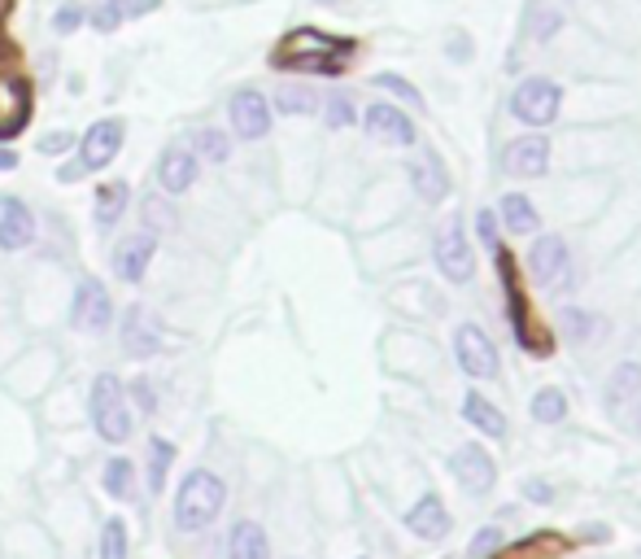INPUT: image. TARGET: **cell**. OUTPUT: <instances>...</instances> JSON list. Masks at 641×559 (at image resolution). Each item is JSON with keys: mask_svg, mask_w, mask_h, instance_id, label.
<instances>
[{"mask_svg": "<svg viewBox=\"0 0 641 559\" xmlns=\"http://www.w3.org/2000/svg\"><path fill=\"white\" fill-rule=\"evenodd\" d=\"M463 420L476 428V433H485V437H506V415L485 398V394H467L463 398Z\"/></svg>", "mask_w": 641, "mask_h": 559, "instance_id": "cell-26", "label": "cell"}, {"mask_svg": "<svg viewBox=\"0 0 641 559\" xmlns=\"http://www.w3.org/2000/svg\"><path fill=\"white\" fill-rule=\"evenodd\" d=\"M359 53L354 40H341V36H328V32H318V27H297L288 32L275 49H271V66L279 71H310V75H345L350 58Z\"/></svg>", "mask_w": 641, "mask_h": 559, "instance_id": "cell-1", "label": "cell"}, {"mask_svg": "<svg viewBox=\"0 0 641 559\" xmlns=\"http://www.w3.org/2000/svg\"><path fill=\"white\" fill-rule=\"evenodd\" d=\"M197 153L192 149H184V145H171V149H162V158H158V184H162V192H171V197H179V192H188L192 184H197Z\"/></svg>", "mask_w": 641, "mask_h": 559, "instance_id": "cell-18", "label": "cell"}, {"mask_svg": "<svg viewBox=\"0 0 641 559\" xmlns=\"http://www.w3.org/2000/svg\"><path fill=\"white\" fill-rule=\"evenodd\" d=\"M367 132L376 136V140H385V145H415L419 140V132H415V123L406 119V110H398V105H389V101H376V105H367Z\"/></svg>", "mask_w": 641, "mask_h": 559, "instance_id": "cell-17", "label": "cell"}, {"mask_svg": "<svg viewBox=\"0 0 641 559\" xmlns=\"http://www.w3.org/2000/svg\"><path fill=\"white\" fill-rule=\"evenodd\" d=\"M171 463H175V446H171L166 437H149V489H153V494L166 489Z\"/></svg>", "mask_w": 641, "mask_h": 559, "instance_id": "cell-29", "label": "cell"}, {"mask_svg": "<svg viewBox=\"0 0 641 559\" xmlns=\"http://www.w3.org/2000/svg\"><path fill=\"white\" fill-rule=\"evenodd\" d=\"M563 333H567L571 341L593 337V320H589V311H563Z\"/></svg>", "mask_w": 641, "mask_h": 559, "instance_id": "cell-38", "label": "cell"}, {"mask_svg": "<svg viewBox=\"0 0 641 559\" xmlns=\"http://www.w3.org/2000/svg\"><path fill=\"white\" fill-rule=\"evenodd\" d=\"M450 472L458 476V485H463L467 494H489V489L498 485V463H493V455H489L485 446H476V442H467V446L454 450Z\"/></svg>", "mask_w": 641, "mask_h": 559, "instance_id": "cell-11", "label": "cell"}, {"mask_svg": "<svg viewBox=\"0 0 641 559\" xmlns=\"http://www.w3.org/2000/svg\"><path fill=\"white\" fill-rule=\"evenodd\" d=\"M476 227H480V236H485V245H493L498 249V223H493V214L485 210L480 219H476Z\"/></svg>", "mask_w": 641, "mask_h": 559, "instance_id": "cell-43", "label": "cell"}, {"mask_svg": "<svg viewBox=\"0 0 641 559\" xmlns=\"http://www.w3.org/2000/svg\"><path fill=\"white\" fill-rule=\"evenodd\" d=\"M227 559H271V537L257 520H240L227 537Z\"/></svg>", "mask_w": 641, "mask_h": 559, "instance_id": "cell-25", "label": "cell"}, {"mask_svg": "<svg viewBox=\"0 0 641 559\" xmlns=\"http://www.w3.org/2000/svg\"><path fill=\"white\" fill-rule=\"evenodd\" d=\"M454 359H458V368H463L472 381H493L498 368H502L498 346H493V337H489L480 324H463V328L454 333Z\"/></svg>", "mask_w": 641, "mask_h": 559, "instance_id": "cell-8", "label": "cell"}, {"mask_svg": "<svg viewBox=\"0 0 641 559\" xmlns=\"http://www.w3.org/2000/svg\"><path fill=\"white\" fill-rule=\"evenodd\" d=\"M223 502H227V485L210 468H192L179 481V494H175V524L184 533H201L205 524L218 520Z\"/></svg>", "mask_w": 641, "mask_h": 559, "instance_id": "cell-2", "label": "cell"}, {"mask_svg": "<svg viewBox=\"0 0 641 559\" xmlns=\"http://www.w3.org/2000/svg\"><path fill=\"white\" fill-rule=\"evenodd\" d=\"M127 394H131V402H136V407H140L144 415H149V411L158 407V398H153V385H149L144 376H140V381H131V389H127Z\"/></svg>", "mask_w": 641, "mask_h": 559, "instance_id": "cell-39", "label": "cell"}, {"mask_svg": "<svg viewBox=\"0 0 641 559\" xmlns=\"http://www.w3.org/2000/svg\"><path fill=\"white\" fill-rule=\"evenodd\" d=\"M498 219H502V227H506L511 236H532V232L541 227V214H537L532 197H524V192H506V197L498 201Z\"/></svg>", "mask_w": 641, "mask_h": 559, "instance_id": "cell-24", "label": "cell"}, {"mask_svg": "<svg viewBox=\"0 0 641 559\" xmlns=\"http://www.w3.org/2000/svg\"><path fill=\"white\" fill-rule=\"evenodd\" d=\"M58 179H62V184H75V179H84V166H79V162H66V166L58 171Z\"/></svg>", "mask_w": 641, "mask_h": 559, "instance_id": "cell-45", "label": "cell"}, {"mask_svg": "<svg viewBox=\"0 0 641 559\" xmlns=\"http://www.w3.org/2000/svg\"><path fill=\"white\" fill-rule=\"evenodd\" d=\"M528 411H532L537 424H558V420H567V398H563V389L545 385V389L532 394V407Z\"/></svg>", "mask_w": 641, "mask_h": 559, "instance_id": "cell-30", "label": "cell"}, {"mask_svg": "<svg viewBox=\"0 0 641 559\" xmlns=\"http://www.w3.org/2000/svg\"><path fill=\"white\" fill-rule=\"evenodd\" d=\"M131 481H136V468H131V459L114 455V459L105 463V489H110L114 498H131Z\"/></svg>", "mask_w": 641, "mask_h": 559, "instance_id": "cell-33", "label": "cell"}, {"mask_svg": "<svg viewBox=\"0 0 641 559\" xmlns=\"http://www.w3.org/2000/svg\"><path fill=\"white\" fill-rule=\"evenodd\" d=\"M558 110H563V88L545 75H532L511 92V114L528 127H550L558 119Z\"/></svg>", "mask_w": 641, "mask_h": 559, "instance_id": "cell-6", "label": "cell"}, {"mask_svg": "<svg viewBox=\"0 0 641 559\" xmlns=\"http://www.w3.org/2000/svg\"><path fill=\"white\" fill-rule=\"evenodd\" d=\"M432 258H437V266H441V275L450 280V285H467V280L476 275V249L467 240L463 219H450L445 223V232L432 245Z\"/></svg>", "mask_w": 641, "mask_h": 559, "instance_id": "cell-7", "label": "cell"}, {"mask_svg": "<svg viewBox=\"0 0 641 559\" xmlns=\"http://www.w3.org/2000/svg\"><path fill=\"white\" fill-rule=\"evenodd\" d=\"M227 114H231V132L240 136V140H262L266 132H271V101L257 92V88H240L236 97H231V105H227Z\"/></svg>", "mask_w": 641, "mask_h": 559, "instance_id": "cell-12", "label": "cell"}, {"mask_svg": "<svg viewBox=\"0 0 641 559\" xmlns=\"http://www.w3.org/2000/svg\"><path fill=\"white\" fill-rule=\"evenodd\" d=\"M192 153L205 158V162H227L231 158V140L218 127H201V132H192Z\"/></svg>", "mask_w": 641, "mask_h": 559, "instance_id": "cell-31", "label": "cell"}, {"mask_svg": "<svg viewBox=\"0 0 641 559\" xmlns=\"http://www.w3.org/2000/svg\"><path fill=\"white\" fill-rule=\"evenodd\" d=\"M153 10H162V0H105V5H97V10L88 14V23H92L101 36H114L123 23L144 18V14H153Z\"/></svg>", "mask_w": 641, "mask_h": 559, "instance_id": "cell-21", "label": "cell"}, {"mask_svg": "<svg viewBox=\"0 0 641 559\" xmlns=\"http://www.w3.org/2000/svg\"><path fill=\"white\" fill-rule=\"evenodd\" d=\"M127 201H131V188L123 179H110L97 188V227H114L123 214H127Z\"/></svg>", "mask_w": 641, "mask_h": 559, "instance_id": "cell-28", "label": "cell"}, {"mask_svg": "<svg viewBox=\"0 0 641 559\" xmlns=\"http://www.w3.org/2000/svg\"><path fill=\"white\" fill-rule=\"evenodd\" d=\"M558 32H563V10L554 5V0H528V10H524V36L532 45H550Z\"/></svg>", "mask_w": 641, "mask_h": 559, "instance_id": "cell-23", "label": "cell"}, {"mask_svg": "<svg viewBox=\"0 0 641 559\" xmlns=\"http://www.w3.org/2000/svg\"><path fill=\"white\" fill-rule=\"evenodd\" d=\"M101 559H127V520L110 515L101 524Z\"/></svg>", "mask_w": 641, "mask_h": 559, "instance_id": "cell-34", "label": "cell"}, {"mask_svg": "<svg viewBox=\"0 0 641 559\" xmlns=\"http://www.w3.org/2000/svg\"><path fill=\"white\" fill-rule=\"evenodd\" d=\"M32 123V79L5 75L0 79V140H14Z\"/></svg>", "mask_w": 641, "mask_h": 559, "instance_id": "cell-13", "label": "cell"}, {"mask_svg": "<svg viewBox=\"0 0 641 559\" xmlns=\"http://www.w3.org/2000/svg\"><path fill=\"white\" fill-rule=\"evenodd\" d=\"M524 494H528V502H550V498H554V489H550L545 481H528Z\"/></svg>", "mask_w": 641, "mask_h": 559, "instance_id": "cell-44", "label": "cell"}, {"mask_svg": "<svg viewBox=\"0 0 641 559\" xmlns=\"http://www.w3.org/2000/svg\"><path fill=\"white\" fill-rule=\"evenodd\" d=\"M18 166V153L10 145H0V171H14Z\"/></svg>", "mask_w": 641, "mask_h": 559, "instance_id": "cell-46", "label": "cell"}, {"mask_svg": "<svg viewBox=\"0 0 641 559\" xmlns=\"http://www.w3.org/2000/svg\"><path fill=\"white\" fill-rule=\"evenodd\" d=\"M153 253H158L153 232L140 227V232L123 236V240L114 245V271H118V280H127V285H140L144 271H149V262H153Z\"/></svg>", "mask_w": 641, "mask_h": 559, "instance_id": "cell-16", "label": "cell"}, {"mask_svg": "<svg viewBox=\"0 0 641 559\" xmlns=\"http://www.w3.org/2000/svg\"><path fill=\"white\" fill-rule=\"evenodd\" d=\"M114 320V302H110V289L101 280H79V289L71 298V328L79 333H105Z\"/></svg>", "mask_w": 641, "mask_h": 559, "instance_id": "cell-9", "label": "cell"}, {"mask_svg": "<svg viewBox=\"0 0 641 559\" xmlns=\"http://www.w3.org/2000/svg\"><path fill=\"white\" fill-rule=\"evenodd\" d=\"M528 271L545 294H567L576 285V266H571V249L563 236H541L528 249Z\"/></svg>", "mask_w": 641, "mask_h": 559, "instance_id": "cell-5", "label": "cell"}, {"mask_svg": "<svg viewBox=\"0 0 641 559\" xmlns=\"http://www.w3.org/2000/svg\"><path fill=\"white\" fill-rule=\"evenodd\" d=\"M36 240V214L27 210V201L18 197H5V206H0V249L5 253H18Z\"/></svg>", "mask_w": 641, "mask_h": 559, "instance_id": "cell-19", "label": "cell"}, {"mask_svg": "<svg viewBox=\"0 0 641 559\" xmlns=\"http://www.w3.org/2000/svg\"><path fill=\"white\" fill-rule=\"evenodd\" d=\"M324 119H328V127H354L359 110L350 97H332V101H324Z\"/></svg>", "mask_w": 641, "mask_h": 559, "instance_id": "cell-37", "label": "cell"}, {"mask_svg": "<svg viewBox=\"0 0 641 559\" xmlns=\"http://www.w3.org/2000/svg\"><path fill=\"white\" fill-rule=\"evenodd\" d=\"M637 437H641V407H637Z\"/></svg>", "mask_w": 641, "mask_h": 559, "instance_id": "cell-47", "label": "cell"}, {"mask_svg": "<svg viewBox=\"0 0 641 559\" xmlns=\"http://www.w3.org/2000/svg\"><path fill=\"white\" fill-rule=\"evenodd\" d=\"M637 394H641V363H619V368L606 376V394H602V398H606V407H611V411H619V407H624V402H632Z\"/></svg>", "mask_w": 641, "mask_h": 559, "instance_id": "cell-27", "label": "cell"}, {"mask_svg": "<svg viewBox=\"0 0 641 559\" xmlns=\"http://www.w3.org/2000/svg\"><path fill=\"white\" fill-rule=\"evenodd\" d=\"M84 18H88V14H84L79 5H66V10H58V18H53V27H58V32H75V27L84 23Z\"/></svg>", "mask_w": 641, "mask_h": 559, "instance_id": "cell-40", "label": "cell"}, {"mask_svg": "<svg viewBox=\"0 0 641 559\" xmlns=\"http://www.w3.org/2000/svg\"><path fill=\"white\" fill-rule=\"evenodd\" d=\"M166 227H175L171 206L162 197H144V232H166Z\"/></svg>", "mask_w": 641, "mask_h": 559, "instance_id": "cell-36", "label": "cell"}, {"mask_svg": "<svg viewBox=\"0 0 641 559\" xmlns=\"http://www.w3.org/2000/svg\"><path fill=\"white\" fill-rule=\"evenodd\" d=\"M498 542H502V533H498V529H485L480 537H472V555H476V559H485V555H489Z\"/></svg>", "mask_w": 641, "mask_h": 559, "instance_id": "cell-42", "label": "cell"}, {"mask_svg": "<svg viewBox=\"0 0 641 559\" xmlns=\"http://www.w3.org/2000/svg\"><path fill=\"white\" fill-rule=\"evenodd\" d=\"M88 411H92V428L101 442L110 446H123L131 433H136V420H131V407H127V385L110 372H101L92 381V394H88Z\"/></svg>", "mask_w": 641, "mask_h": 559, "instance_id": "cell-3", "label": "cell"}, {"mask_svg": "<svg viewBox=\"0 0 641 559\" xmlns=\"http://www.w3.org/2000/svg\"><path fill=\"white\" fill-rule=\"evenodd\" d=\"M71 145H75V136H71V132H53V136H45V140H40V153H66Z\"/></svg>", "mask_w": 641, "mask_h": 559, "instance_id": "cell-41", "label": "cell"}, {"mask_svg": "<svg viewBox=\"0 0 641 559\" xmlns=\"http://www.w3.org/2000/svg\"><path fill=\"white\" fill-rule=\"evenodd\" d=\"M493 253H498L502 289H506V320H511V333H515L519 350H528L532 359H550V355H554V341H550V333H545V328H537V324H532V307H528V298L519 294V280H515V262L506 258V249H502V245H498Z\"/></svg>", "mask_w": 641, "mask_h": 559, "instance_id": "cell-4", "label": "cell"}, {"mask_svg": "<svg viewBox=\"0 0 641 559\" xmlns=\"http://www.w3.org/2000/svg\"><path fill=\"white\" fill-rule=\"evenodd\" d=\"M118 337H123V355H131V359H149V355L162 350V324L144 307H127Z\"/></svg>", "mask_w": 641, "mask_h": 559, "instance_id": "cell-15", "label": "cell"}, {"mask_svg": "<svg viewBox=\"0 0 641 559\" xmlns=\"http://www.w3.org/2000/svg\"><path fill=\"white\" fill-rule=\"evenodd\" d=\"M406 175H411V188H415L428 206H441V201L450 197V175H445V166H441V158H437V153L419 158Z\"/></svg>", "mask_w": 641, "mask_h": 559, "instance_id": "cell-22", "label": "cell"}, {"mask_svg": "<svg viewBox=\"0 0 641 559\" xmlns=\"http://www.w3.org/2000/svg\"><path fill=\"white\" fill-rule=\"evenodd\" d=\"M550 158H554L550 140H545L541 132H528V136H515V140H511V149H506V171L519 175V179H541V175L550 171Z\"/></svg>", "mask_w": 641, "mask_h": 559, "instance_id": "cell-14", "label": "cell"}, {"mask_svg": "<svg viewBox=\"0 0 641 559\" xmlns=\"http://www.w3.org/2000/svg\"><path fill=\"white\" fill-rule=\"evenodd\" d=\"M123 136L127 127L118 119H97L84 136H79V166L84 171H105L118 153H123Z\"/></svg>", "mask_w": 641, "mask_h": 559, "instance_id": "cell-10", "label": "cell"}, {"mask_svg": "<svg viewBox=\"0 0 641 559\" xmlns=\"http://www.w3.org/2000/svg\"><path fill=\"white\" fill-rule=\"evenodd\" d=\"M406 529L424 542H441L450 533V507L437 498V494H424L411 511H406Z\"/></svg>", "mask_w": 641, "mask_h": 559, "instance_id": "cell-20", "label": "cell"}, {"mask_svg": "<svg viewBox=\"0 0 641 559\" xmlns=\"http://www.w3.org/2000/svg\"><path fill=\"white\" fill-rule=\"evenodd\" d=\"M271 110H279V114H314V110H318V101H314V92H310V88H297V84H284V88L275 92V101H271Z\"/></svg>", "mask_w": 641, "mask_h": 559, "instance_id": "cell-32", "label": "cell"}, {"mask_svg": "<svg viewBox=\"0 0 641 559\" xmlns=\"http://www.w3.org/2000/svg\"><path fill=\"white\" fill-rule=\"evenodd\" d=\"M376 88H385V92H393V97H402L406 105H415V110H424V92H419L415 84H406L402 75H393V71H385V75H376Z\"/></svg>", "mask_w": 641, "mask_h": 559, "instance_id": "cell-35", "label": "cell"}]
</instances>
